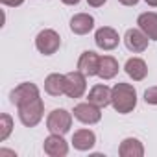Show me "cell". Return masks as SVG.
<instances>
[{"instance_id": "cell-1", "label": "cell", "mask_w": 157, "mask_h": 157, "mask_svg": "<svg viewBox=\"0 0 157 157\" xmlns=\"http://www.w3.org/2000/svg\"><path fill=\"white\" fill-rule=\"evenodd\" d=\"M111 104L117 113L128 115L137 105V91L129 83H117L111 89Z\"/></svg>"}, {"instance_id": "cell-2", "label": "cell", "mask_w": 157, "mask_h": 157, "mask_svg": "<svg viewBox=\"0 0 157 157\" xmlns=\"http://www.w3.org/2000/svg\"><path fill=\"white\" fill-rule=\"evenodd\" d=\"M43 113H44V105H43V100L39 96L22 104V105H19V118L26 128L37 126L43 118Z\"/></svg>"}, {"instance_id": "cell-3", "label": "cell", "mask_w": 157, "mask_h": 157, "mask_svg": "<svg viewBox=\"0 0 157 157\" xmlns=\"http://www.w3.org/2000/svg\"><path fill=\"white\" fill-rule=\"evenodd\" d=\"M72 126V115L67 109H54L46 118V128L50 133L65 135Z\"/></svg>"}, {"instance_id": "cell-4", "label": "cell", "mask_w": 157, "mask_h": 157, "mask_svg": "<svg viewBox=\"0 0 157 157\" xmlns=\"http://www.w3.org/2000/svg\"><path fill=\"white\" fill-rule=\"evenodd\" d=\"M85 74L80 70H74L65 74V94L68 98H80L83 96L85 89H87V80Z\"/></svg>"}, {"instance_id": "cell-5", "label": "cell", "mask_w": 157, "mask_h": 157, "mask_svg": "<svg viewBox=\"0 0 157 157\" xmlns=\"http://www.w3.org/2000/svg\"><path fill=\"white\" fill-rule=\"evenodd\" d=\"M35 46H37V50H39L41 54L52 56V54H56V52L59 50V46H61V37H59V33L54 32V30H43V32H39V35L35 37Z\"/></svg>"}, {"instance_id": "cell-6", "label": "cell", "mask_w": 157, "mask_h": 157, "mask_svg": "<svg viewBox=\"0 0 157 157\" xmlns=\"http://www.w3.org/2000/svg\"><path fill=\"white\" fill-rule=\"evenodd\" d=\"M37 96H39L37 85L28 82V83H21L19 87H15L11 91V94H10V100H11L13 105L19 107V105H22V104H26V102H30V100H33Z\"/></svg>"}, {"instance_id": "cell-7", "label": "cell", "mask_w": 157, "mask_h": 157, "mask_svg": "<svg viewBox=\"0 0 157 157\" xmlns=\"http://www.w3.org/2000/svg\"><path fill=\"white\" fill-rule=\"evenodd\" d=\"M100 109H102V107H98V105H94V104H91V102L78 104V105L74 107V117L80 120V122H83V124H96V122H100V118H102Z\"/></svg>"}, {"instance_id": "cell-8", "label": "cell", "mask_w": 157, "mask_h": 157, "mask_svg": "<svg viewBox=\"0 0 157 157\" xmlns=\"http://www.w3.org/2000/svg\"><path fill=\"white\" fill-rule=\"evenodd\" d=\"M78 70L83 72L85 76H98V70H100V56L93 50H87L80 56L78 59Z\"/></svg>"}, {"instance_id": "cell-9", "label": "cell", "mask_w": 157, "mask_h": 157, "mask_svg": "<svg viewBox=\"0 0 157 157\" xmlns=\"http://www.w3.org/2000/svg\"><path fill=\"white\" fill-rule=\"evenodd\" d=\"M118 41H120V37H118L117 30H113L109 26L98 28L96 33H94V43L102 50H113V48H117L118 46Z\"/></svg>"}, {"instance_id": "cell-10", "label": "cell", "mask_w": 157, "mask_h": 157, "mask_svg": "<svg viewBox=\"0 0 157 157\" xmlns=\"http://www.w3.org/2000/svg\"><path fill=\"white\" fill-rule=\"evenodd\" d=\"M148 35L139 28H131V30H128L126 32V35H124V43H126V46H128V50H131V52H135V54H139V52H144L146 48H148Z\"/></svg>"}, {"instance_id": "cell-11", "label": "cell", "mask_w": 157, "mask_h": 157, "mask_svg": "<svg viewBox=\"0 0 157 157\" xmlns=\"http://www.w3.org/2000/svg\"><path fill=\"white\" fill-rule=\"evenodd\" d=\"M44 153H48L50 157H63L68 153V144L67 140L63 139V135H57V133H52L48 139H44Z\"/></svg>"}, {"instance_id": "cell-12", "label": "cell", "mask_w": 157, "mask_h": 157, "mask_svg": "<svg viewBox=\"0 0 157 157\" xmlns=\"http://www.w3.org/2000/svg\"><path fill=\"white\" fill-rule=\"evenodd\" d=\"M94 28V19L89 13H78L70 19V30L76 35H85Z\"/></svg>"}, {"instance_id": "cell-13", "label": "cell", "mask_w": 157, "mask_h": 157, "mask_svg": "<svg viewBox=\"0 0 157 157\" xmlns=\"http://www.w3.org/2000/svg\"><path fill=\"white\" fill-rule=\"evenodd\" d=\"M72 144L76 150L80 151H87L96 144V135L91 129H78L72 137Z\"/></svg>"}, {"instance_id": "cell-14", "label": "cell", "mask_w": 157, "mask_h": 157, "mask_svg": "<svg viewBox=\"0 0 157 157\" xmlns=\"http://www.w3.org/2000/svg\"><path fill=\"white\" fill-rule=\"evenodd\" d=\"M124 68H126V74H128L129 78H133L135 82L144 80L146 74H148V67H146V63H144L140 57H129V59L126 61Z\"/></svg>"}, {"instance_id": "cell-15", "label": "cell", "mask_w": 157, "mask_h": 157, "mask_svg": "<svg viewBox=\"0 0 157 157\" xmlns=\"http://www.w3.org/2000/svg\"><path fill=\"white\" fill-rule=\"evenodd\" d=\"M137 24H139V28H140L151 41H157V13L148 11V13L139 15Z\"/></svg>"}, {"instance_id": "cell-16", "label": "cell", "mask_w": 157, "mask_h": 157, "mask_svg": "<svg viewBox=\"0 0 157 157\" xmlns=\"http://www.w3.org/2000/svg\"><path fill=\"white\" fill-rule=\"evenodd\" d=\"M89 102L91 104H94V105H98V107H105V105H109L111 104V89L107 87V85H94L91 91H89Z\"/></svg>"}, {"instance_id": "cell-17", "label": "cell", "mask_w": 157, "mask_h": 157, "mask_svg": "<svg viewBox=\"0 0 157 157\" xmlns=\"http://www.w3.org/2000/svg\"><path fill=\"white\" fill-rule=\"evenodd\" d=\"M118 153H120L122 157H142V155H144V148H142V144H140L137 139L129 137V139H124V140L120 142Z\"/></svg>"}, {"instance_id": "cell-18", "label": "cell", "mask_w": 157, "mask_h": 157, "mask_svg": "<svg viewBox=\"0 0 157 157\" xmlns=\"http://www.w3.org/2000/svg\"><path fill=\"white\" fill-rule=\"evenodd\" d=\"M44 91L50 96L65 94V74H50L44 80Z\"/></svg>"}, {"instance_id": "cell-19", "label": "cell", "mask_w": 157, "mask_h": 157, "mask_svg": "<svg viewBox=\"0 0 157 157\" xmlns=\"http://www.w3.org/2000/svg\"><path fill=\"white\" fill-rule=\"evenodd\" d=\"M118 74V61L111 56H104L100 57V70H98V76L102 80H111Z\"/></svg>"}, {"instance_id": "cell-20", "label": "cell", "mask_w": 157, "mask_h": 157, "mask_svg": "<svg viewBox=\"0 0 157 157\" xmlns=\"http://www.w3.org/2000/svg\"><path fill=\"white\" fill-rule=\"evenodd\" d=\"M11 129H13V120H11L10 115L4 113L2 117H0V140H6L10 137Z\"/></svg>"}, {"instance_id": "cell-21", "label": "cell", "mask_w": 157, "mask_h": 157, "mask_svg": "<svg viewBox=\"0 0 157 157\" xmlns=\"http://www.w3.org/2000/svg\"><path fill=\"white\" fill-rule=\"evenodd\" d=\"M144 102L151 104V105H157V87H150V89L144 91Z\"/></svg>"}, {"instance_id": "cell-22", "label": "cell", "mask_w": 157, "mask_h": 157, "mask_svg": "<svg viewBox=\"0 0 157 157\" xmlns=\"http://www.w3.org/2000/svg\"><path fill=\"white\" fill-rule=\"evenodd\" d=\"M4 6H10V8H17V6H21L24 0H0Z\"/></svg>"}, {"instance_id": "cell-23", "label": "cell", "mask_w": 157, "mask_h": 157, "mask_svg": "<svg viewBox=\"0 0 157 157\" xmlns=\"http://www.w3.org/2000/svg\"><path fill=\"white\" fill-rule=\"evenodd\" d=\"M87 4L93 6V8H100V6L105 4V0H87Z\"/></svg>"}, {"instance_id": "cell-24", "label": "cell", "mask_w": 157, "mask_h": 157, "mask_svg": "<svg viewBox=\"0 0 157 157\" xmlns=\"http://www.w3.org/2000/svg\"><path fill=\"white\" fill-rule=\"evenodd\" d=\"M118 2H120V4H124V6H135L139 0H118Z\"/></svg>"}, {"instance_id": "cell-25", "label": "cell", "mask_w": 157, "mask_h": 157, "mask_svg": "<svg viewBox=\"0 0 157 157\" xmlns=\"http://www.w3.org/2000/svg\"><path fill=\"white\" fill-rule=\"evenodd\" d=\"M63 4H67V6H76L78 2H80V0H61Z\"/></svg>"}, {"instance_id": "cell-26", "label": "cell", "mask_w": 157, "mask_h": 157, "mask_svg": "<svg viewBox=\"0 0 157 157\" xmlns=\"http://www.w3.org/2000/svg\"><path fill=\"white\" fill-rule=\"evenodd\" d=\"M4 155H13V157H15V151H10V150H0V157H4Z\"/></svg>"}, {"instance_id": "cell-27", "label": "cell", "mask_w": 157, "mask_h": 157, "mask_svg": "<svg viewBox=\"0 0 157 157\" xmlns=\"http://www.w3.org/2000/svg\"><path fill=\"white\" fill-rule=\"evenodd\" d=\"M146 4L151 6V8H157V0H146Z\"/></svg>"}]
</instances>
